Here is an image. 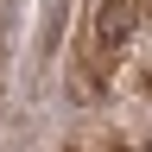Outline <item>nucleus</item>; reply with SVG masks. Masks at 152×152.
Listing matches in <instances>:
<instances>
[{
  "mask_svg": "<svg viewBox=\"0 0 152 152\" xmlns=\"http://www.w3.org/2000/svg\"><path fill=\"white\" fill-rule=\"evenodd\" d=\"M133 0H102V13H95V57H114L133 38Z\"/></svg>",
  "mask_w": 152,
  "mask_h": 152,
  "instance_id": "f257e3e1",
  "label": "nucleus"
},
{
  "mask_svg": "<svg viewBox=\"0 0 152 152\" xmlns=\"http://www.w3.org/2000/svg\"><path fill=\"white\" fill-rule=\"evenodd\" d=\"M146 13H152V0H146Z\"/></svg>",
  "mask_w": 152,
  "mask_h": 152,
  "instance_id": "f03ea898",
  "label": "nucleus"
}]
</instances>
